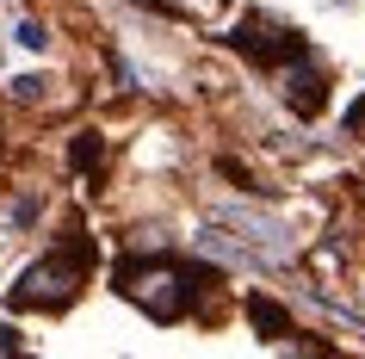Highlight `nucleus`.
Here are the masks:
<instances>
[{"label":"nucleus","mask_w":365,"mask_h":359,"mask_svg":"<svg viewBox=\"0 0 365 359\" xmlns=\"http://www.w3.org/2000/svg\"><path fill=\"white\" fill-rule=\"evenodd\" d=\"M205 291H211V273L180 266L168 254H155V261H118V298H130L155 322H186Z\"/></svg>","instance_id":"f257e3e1"},{"label":"nucleus","mask_w":365,"mask_h":359,"mask_svg":"<svg viewBox=\"0 0 365 359\" xmlns=\"http://www.w3.org/2000/svg\"><path fill=\"white\" fill-rule=\"evenodd\" d=\"M87 266H93V242H62L56 254H43V261H31L13 279V291H6V303L13 310H68V303L81 298V279H87Z\"/></svg>","instance_id":"f03ea898"},{"label":"nucleus","mask_w":365,"mask_h":359,"mask_svg":"<svg viewBox=\"0 0 365 359\" xmlns=\"http://www.w3.org/2000/svg\"><path fill=\"white\" fill-rule=\"evenodd\" d=\"M230 44H235L248 62H260V69H279V62H291L297 50H309L304 31H291V25L272 19V13H248V19L230 31Z\"/></svg>","instance_id":"7ed1b4c3"},{"label":"nucleus","mask_w":365,"mask_h":359,"mask_svg":"<svg viewBox=\"0 0 365 359\" xmlns=\"http://www.w3.org/2000/svg\"><path fill=\"white\" fill-rule=\"evenodd\" d=\"M272 75H279V93H285V106H291L297 118H316V112L328 106V69L309 56V50H297L291 62H279Z\"/></svg>","instance_id":"20e7f679"},{"label":"nucleus","mask_w":365,"mask_h":359,"mask_svg":"<svg viewBox=\"0 0 365 359\" xmlns=\"http://www.w3.org/2000/svg\"><path fill=\"white\" fill-rule=\"evenodd\" d=\"M248 316H254V328L267 340H279V335H291V316L279 310V303H267V298H248Z\"/></svg>","instance_id":"39448f33"},{"label":"nucleus","mask_w":365,"mask_h":359,"mask_svg":"<svg viewBox=\"0 0 365 359\" xmlns=\"http://www.w3.org/2000/svg\"><path fill=\"white\" fill-rule=\"evenodd\" d=\"M13 44H19V50H43V44H50V31H43L38 19H19V25H13Z\"/></svg>","instance_id":"423d86ee"},{"label":"nucleus","mask_w":365,"mask_h":359,"mask_svg":"<svg viewBox=\"0 0 365 359\" xmlns=\"http://www.w3.org/2000/svg\"><path fill=\"white\" fill-rule=\"evenodd\" d=\"M68 161H75V168H99V136H93V131H81V143L68 149Z\"/></svg>","instance_id":"0eeeda50"},{"label":"nucleus","mask_w":365,"mask_h":359,"mask_svg":"<svg viewBox=\"0 0 365 359\" xmlns=\"http://www.w3.org/2000/svg\"><path fill=\"white\" fill-rule=\"evenodd\" d=\"M38 93H43L38 75H19V81H13V99H38Z\"/></svg>","instance_id":"6e6552de"},{"label":"nucleus","mask_w":365,"mask_h":359,"mask_svg":"<svg viewBox=\"0 0 365 359\" xmlns=\"http://www.w3.org/2000/svg\"><path fill=\"white\" fill-rule=\"evenodd\" d=\"M0 353H19V335H13L6 322H0Z\"/></svg>","instance_id":"1a4fd4ad"}]
</instances>
